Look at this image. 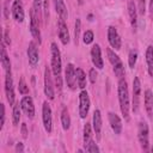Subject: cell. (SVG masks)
Segmentation results:
<instances>
[{
    "mask_svg": "<svg viewBox=\"0 0 153 153\" xmlns=\"http://www.w3.org/2000/svg\"><path fill=\"white\" fill-rule=\"evenodd\" d=\"M118 100H120V109L121 112L124 117L126 121L129 120V91H128V85L127 81L121 78L118 81Z\"/></svg>",
    "mask_w": 153,
    "mask_h": 153,
    "instance_id": "6da1fadb",
    "label": "cell"
},
{
    "mask_svg": "<svg viewBox=\"0 0 153 153\" xmlns=\"http://www.w3.org/2000/svg\"><path fill=\"white\" fill-rule=\"evenodd\" d=\"M50 51H51V72L55 76H61V54L59 50V47L55 42L51 43L50 45Z\"/></svg>",
    "mask_w": 153,
    "mask_h": 153,
    "instance_id": "7a4b0ae2",
    "label": "cell"
},
{
    "mask_svg": "<svg viewBox=\"0 0 153 153\" xmlns=\"http://www.w3.org/2000/svg\"><path fill=\"white\" fill-rule=\"evenodd\" d=\"M106 54H108V59H109L110 63H111L112 67H114L115 75H116L118 79L123 78V75H124V67H123V63H122L121 59L118 57V55L115 54V51L111 50V49H108V50H106Z\"/></svg>",
    "mask_w": 153,
    "mask_h": 153,
    "instance_id": "3957f363",
    "label": "cell"
},
{
    "mask_svg": "<svg viewBox=\"0 0 153 153\" xmlns=\"http://www.w3.org/2000/svg\"><path fill=\"white\" fill-rule=\"evenodd\" d=\"M42 120L43 126L47 133H51L53 129V118H51V109L48 102H44L42 105Z\"/></svg>",
    "mask_w": 153,
    "mask_h": 153,
    "instance_id": "277c9868",
    "label": "cell"
},
{
    "mask_svg": "<svg viewBox=\"0 0 153 153\" xmlns=\"http://www.w3.org/2000/svg\"><path fill=\"white\" fill-rule=\"evenodd\" d=\"M137 137L140 146L143 151L148 149V126L146 122H140L137 128Z\"/></svg>",
    "mask_w": 153,
    "mask_h": 153,
    "instance_id": "5b68a950",
    "label": "cell"
},
{
    "mask_svg": "<svg viewBox=\"0 0 153 153\" xmlns=\"http://www.w3.org/2000/svg\"><path fill=\"white\" fill-rule=\"evenodd\" d=\"M90 110V97L86 91H81L79 94V115L81 118H85Z\"/></svg>",
    "mask_w": 153,
    "mask_h": 153,
    "instance_id": "8992f818",
    "label": "cell"
},
{
    "mask_svg": "<svg viewBox=\"0 0 153 153\" xmlns=\"http://www.w3.org/2000/svg\"><path fill=\"white\" fill-rule=\"evenodd\" d=\"M44 94L47 96L48 99H54V97H55L53 80L50 76V68L48 66L44 69Z\"/></svg>",
    "mask_w": 153,
    "mask_h": 153,
    "instance_id": "52a82bcc",
    "label": "cell"
},
{
    "mask_svg": "<svg viewBox=\"0 0 153 153\" xmlns=\"http://www.w3.org/2000/svg\"><path fill=\"white\" fill-rule=\"evenodd\" d=\"M30 32L32 35V37L38 41V43H41V30H39V18L35 14L33 10L30 12Z\"/></svg>",
    "mask_w": 153,
    "mask_h": 153,
    "instance_id": "ba28073f",
    "label": "cell"
},
{
    "mask_svg": "<svg viewBox=\"0 0 153 153\" xmlns=\"http://www.w3.org/2000/svg\"><path fill=\"white\" fill-rule=\"evenodd\" d=\"M140 96H141V82H140V79L135 76L133 80V111L134 112L139 110Z\"/></svg>",
    "mask_w": 153,
    "mask_h": 153,
    "instance_id": "9c48e42d",
    "label": "cell"
},
{
    "mask_svg": "<svg viewBox=\"0 0 153 153\" xmlns=\"http://www.w3.org/2000/svg\"><path fill=\"white\" fill-rule=\"evenodd\" d=\"M20 108L29 118L35 117V105H33V100L30 96H24L20 99Z\"/></svg>",
    "mask_w": 153,
    "mask_h": 153,
    "instance_id": "30bf717a",
    "label": "cell"
},
{
    "mask_svg": "<svg viewBox=\"0 0 153 153\" xmlns=\"http://www.w3.org/2000/svg\"><path fill=\"white\" fill-rule=\"evenodd\" d=\"M108 41L110 43V45L115 49V50H120L121 45H122V41L121 37L117 32V30L114 26H109L108 27Z\"/></svg>",
    "mask_w": 153,
    "mask_h": 153,
    "instance_id": "8fae6325",
    "label": "cell"
},
{
    "mask_svg": "<svg viewBox=\"0 0 153 153\" xmlns=\"http://www.w3.org/2000/svg\"><path fill=\"white\" fill-rule=\"evenodd\" d=\"M12 16L13 19L17 23H23L24 18H25V13H24V6L22 0H13L12 4Z\"/></svg>",
    "mask_w": 153,
    "mask_h": 153,
    "instance_id": "7c38bea8",
    "label": "cell"
},
{
    "mask_svg": "<svg viewBox=\"0 0 153 153\" xmlns=\"http://www.w3.org/2000/svg\"><path fill=\"white\" fill-rule=\"evenodd\" d=\"M5 93H6V98L10 105H13L14 104V90H13V80H12L11 73H6V76H5Z\"/></svg>",
    "mask_w": 153,
    "mask_h": 153,
    "instance_id": "4fadbf2b",
    "label": "cell"
},
{
    "mask_svg": "<svg viewBox=\"0 0 153 153\" xmlns=\"http://www.w3.org/2000/svg\"><path fill=\"white\" fill-rule=\"evenodd\" d=\"M65 80L67 82V86L71 90L75 88V82H76V76H75V67L73 63H68L65 69Z\"/></svg>",
    "mask_w": 153,
    "mask_h": 153,
    "instance_id": "5bb4252c",
    "label": "cell"
},
{
    "mask_svg": "<svg viewBox=\"0 0 153 153\" xmlns=\"http://www.w3.org/2000/svg\"><path fill=\"white\" fill-rule=\"evenodd\" d=\"M57 32H59V38H60L61 43L65 45L68 44L69 43V32H68L65 20L61 18H59V20H57Z\"/></svg>",
    "mask_w": 153,
    "mask_h": 153,
    "instance_id": "9a60e30c",
    "label": "cell"
},
{
    "mask_svg": "<svg viewBox=\"0 0 153 153\" xmlns=\"http://www.w3.org/2000/svg\"><path fill=\"white\" fill-rule=\"evenodd\" d=\"M91 60H92V63L94 65L96 68L102 69L104 67V62H103V59H102L100 47L98 44H94L92 47V49H91Z\"/></svg>",
    "mask_w": 153,
    "mask_h": 153,
    "instance_id": "2e32d148",
    "label": "cell"
},
{
    "mask_svg": "<svg viewBox=\"0 0 153 153\" xmlns=\"http://www.w3.org/2000/svg\"><path fill=\"white\" fill-rule=\"evenodd\" d=\"M108 117H109V123H110L111 129L114 130V133L117 134V135L121 134V133H122V128H123L121 118H120L115 112H109Z\"/></svg>",
    "mask_w": 153,
    "mask_h": 153,
    "instance_id": "e0dca14e",
    "label": "cell"
},
{
    "mask_svg": "<svg viewBox=\"0 0 153 153\" xmlns=\"http://www.w3.org/2000/svg\"><path fill=\"white\" fill-rule=\"evenodd\" d=\"M27 59H29V63L30 66L35 67L37 63H38V50H37V47L33 42H30L29 43V47H27Z\"/></svg>",
    "mask_w": 153,
    "mask_h": 153,
    "instance_id": "ac0fdd59",
    "label": "cell"
},
{
    "mask_svg": "<svg viewBox=\"0 0 153 153\" xmlns=\"http://www.w3.org/2000/svg\"><path fill=\"white\" fill-rule=\"evenodd\" d=\"M127 8H128V16H129L131 27L134 30H136V27H137V10H136V6H135L133 0L128 1V7Z\"/></svg>",
    "mask_w": 153,
    "mask_h": 153,
    "instance_id": "d6986e66",
    "label": "cell"
},
{
    "mask_svg": "<svg viewBox=\"0 0 153 153\" xmlns=\"http://www.w3.org/2000/svg\"><path fill=\"white\" fill-rule=\"evenodd\" d=\"M92 126H93L96 137H97V140H99L100 139V131H102V115H100L99 110H94V112H93Z\"/></svg>",
    "mask_w": 153,
    "mask_h": 153,
    "instance_id": "ffe728a7",
    "label": "cell"
},
{
    "mask_svg": "<svg viewBox=\"0 0 153 153\" xmlns=\"http://www.w3.org/2000/svg\"><path fill=\"white\" fill-rule=\"evenodd\" d=\"M0 60H1V65L5 73H11V62L4 43H1V48H0Z\"/></svg>",
    "mask_w": 153,
    "mask_h": 153,
    "instance_id": "44dd1931",
    "label": "cell"
},
{
    "mask_svg": "<svg viewBox=\"0 0 153 153\" xmlns=\"http://www.w3.org/2000/svg\"><path fill=\"white\" fill-rule=\"evenodd\" d=\"M143 102H145V109L147 111V115L149 117H152V114H153V93H152V91L149 88H147L145 91Z\"/></svg>",
    "mask_w": 153,
    "mask_h": 153,
    "instance_id": "7402d4cb",
    "label": "cell"
},
{
    "mask_svg": "<svg viewBox=\"0 0 153 153\" xmlns=\"http://www.w3.org/2000/svg\"><path fill=\"white\" fill-rule=\"evenodd\" d=\"M54 1V6H55V11L56 13L59 14V17L63 20L67 19L68 17V13H67V7L65 5V1L63 0H53Z\"/></svg>",
    "mask_w": 153,
    "mask_h": 153,
    "instance_id": "603a6c76",
    "label": "cell"
},
{
    "mask_svg": "<svg viewBox=\"0 0 153 153\" xmlns=\"http://www.w3.org/2000/svg\"><path fill=\"white\" fill-rule=\"evenodd\" d=\"M146 63L149 76H153V45H148L146 49Z\"/></svg>",
    "mask_w": 153,
    "mask_h": 153,
    "instance_id": "cb8c5ba5",
    "label": "cell"
},
{
    "mask_svg": "<svg viewBox=\"0 0 153 153\" xmlns=\"http://www.w3.org/2000/svg\"><path fill=\"white\" fill-rule=\"evenodd\" d=\"M75 76H76V84L78 87L84 90L86 86V74L81 68H75Z\"/></svg>",
    "mask_w": 153,
    "mask_h": 153,
    "instance_id": "d4e9b609",
    "label": "cell"
},
{
    "mask_svg": "<svg viewBox=\"0 0 153 153\" xmlns=\"http://www.w3.org/2000/svg\"><path fill=\"white\" fill-rule=\"evenodd\" d=\"M61 124H62L63 130H68L71 127V116H69L67 108H63L61 111Z\"/></svg>",
    "mask_w": 153,
    "mask_h": 153,
    "instance_id": "484cf974",
    "label": "cell"
},
{
    "mask_svg": "<svg viewBox=\"0 0 153 153\" xmlns=\"http://www.w3.org/2000/svg\"><path fill=\"white\" fill-rule=\"evenodd\" d=\"M82 140H84V147L87 146L91 141H92V128L90 123H86L84 126V135H82Z\"/></svg>",
    "mask_w": 153,
    "mask_h": 153,
    "instance_id": "4316f807",
    "label": "cell"
},
{
    "mask_svg": "<svg viewBox=\"0 0 153 153\" xmlns=\"http://www.w3.org/2000/svg\"><path fill=\"white\" fill-rule=\"evenodd\" d=\"M20 103H14L13 104V111H12V121H13V126H18L19 121H20Z\"/></svg>",
    "mask_w": 153,
    "mask_h": 153,
    "instance_id": "83f0119b",
    "label": "cell"
},
{
    "mask_svg": "<svg viewBox=\"0 0 153 153\" xmlns=\"http://www.w3.org/2000/svg\"><path fill=\"white\" fill-rule=\"evenodd\" d=\"M80 30H81V20L76 18L75 24H74V43L78 45L79 38H80Z\"/></svg>",
    "mask_w": 153,
    "mask_h": 153,
    "instance_id": "f1b7e54d",
    "label": "cell"
},
{
    "mask_svg": "<svg viewBox=\"0 0 153 153\" xmlns=\"http://www.w3.org/2000/svg\"><path fill=\"white\" fill-rule=\"evenodd\" d=\"M94 39V33L91 31V30H86L82 35V41L85 44H91Z\"/></svg>",
    "mask_w": 153,
    "mask_h": 153,
    "instance_id": "f546056e",
    "label": "cell"
},
{
    "mask_svg": "<svg viewBox=\"0 0 153 153\" xmlns=\"http://www.w3.org/2000/svg\"><path fill=\"white\" fill-rule=\"evenodd\" d=\"M136 60H137V51L136 50H130L129 55H128V63H129L130 68H134V66L136 63Z\"/></svg>",
    "mask_w": 153,
    "mask_h": 153,
    "instance_id": "4dcf8cb0",
    "label": "cell"
},
{
    "mask_svg": "<svg viewBox=\"0 0 153 153\" xmlns=\"http://www.w3.org/2000/svg\"><path fill=\"white\" fill-rule=\"evenodd\" d=\"M19 93L20 94H27L29 93V86L26 85L24 78H20V80H19Z\"/></svg>",
    "mask_w": 153,
    "mask_h": 153,
    "instance_id": "1f68e13d",
    "label": "cell"
},
{
    "mask_svg": "<svg viewBox=\"0 0 153 153\" xmlns=\"http://www.w3.org/2000/svg\"><path fill=\"white\" fill-rule=\"evenodd\" d=\"M84 148H85V151H86V152H90V153L99 152V147L97 146V143H96V142H94L93 140H92V141H91V142H90V143H88L87 146H85Z\"/></svg>",
    "mask_w": 153,
    "mask_h": 153,
    "instance_id": "d6a6232c",
    "label": "cell"
},
{
    "mask_svg": "<svg viewBox=\"0 0 153 153\" xmlns=\"http://www.w3.org/2000/svg\"><path fill=\"white\" fill-rule=\"evenodd\" d=\"M33 12L39 18L42 12V0H33Z\"/></svg>",
    "mask_w": 153,
    "mask_h": 153,
    "instance_id": "836d02e7",
    "label": "cell"
},
{
    "mask_svg": "<svg viewBox=\"0 0 153 153\" xmlns=\"http://www.w3.org/2000/svg\"><path fill=\"white\" fill-rule=\"evenodd\" d=\"M137 12L143 16L146 13V1L145 0H137Z\"/></svg>",
    "mask_w": 153,
    "mask_h": 153,
    "instance_id": "e575fe53",
    "label": "cell"
},
{
    "mask_svg": "<svg viewBox=\"0 0 153 153\" xmlns=\"http://www.w3.org/2000/svg\"><path fill=\"white\" fill-rule=\"evenodd\" d=\"M96 79H97V72H96L94 68H91L90 69V81L96 82Z\"/></svg>",
    "mask_w": 153,
    "mask_h": 153,
    "instance_id": "d590c367",
    "label": "cell"
},
{
    "mask_svg": "<svg viewBox=\"0 0 153 153\" xmlns=\"http://www.w3.org/2000/svg\"><path fill=\"white\" fill-rule=\"evenodd\" d=\"M4 123H5V105L1 104V122H0V129L4 128Z\"/></svg>",
    "mask_w": 153,
    "mask_h": 153,
    "instance_id": "8d00e7d4",
    "label": "cell"
},
{
    "mask_svg": "<svg viewBox=\"0 0 153 153\" xmlns=\"http://www.w3.org/2000/svg\"><path fill=\"white\" fill-rule=\"evenodd\" d=\"M20 131H22V136H23L24 139H26V137H27V128H26V124H25V123L22 124Z\"/></svg>",
    "mask_w": 153,
    "mask_h": 153,
    "instance_id": "74e56055",
    "label": "cell"
},
{
    "mask_svg": "<svg viewBox=\"0 0 153 153\" xmlns=\"http://www.w3.org/2000/svg\"><path fill=\"white\" fill-rule=\"evenodd\" d=\"M43 7H44V17H45V19H48V17H49V5H48V0H45L44 2H43Z\"/></svg>",
    "mask_w": 153,
    "mask_h": 153,
    "instance_id": "f35d334b",
    "label": "cell"
},
{
    "mask_svg": "<svg viewBox=\"0 0 153 153\" xmlns=\"http://www.w3.org/2000/svg\"><path fill=\"white\" fill-rule=\"evenodd\" d=\"M16 152H24V145L22 142H18L17 146H16Z\"/></svg>",
    "mask_w": 153,
    "mask_h": 153,
    "instance_id": "ab89813d",
    "label": "cell"
},
{
    "mask_svg": "<svg viewBox=\"0 0 153 153\" xmlns=\"http://www.w3.org/2000/svg\"><path fill=\"white\" fill-rule=\"evenodd\" d=\"M4 38H5V41H6V43H7V44H10V43H11V41H10V38H8V35H7V31H5Z\"/></svg>",
    "mask_w": 153,
    "mask_h": 153,
    "instance_id": "60d3db41",
    "label": "cell"
},
{
    "mask_svg": "<svg viewBox=\"0 0 153 153\" xmlns=\"http://www.w3.org/2000/svg\"><path fill=\"white\" fill-rule=\"evenodd\" d=\"M149 10H151V13L153 14V0H151V5H149Z\"/></svg>",
    "mask_w": 153,
    "mask_h": 153,
    "instance_id": "b9f144b4",
    "label": "cell"
},
{
    "mask_svg": "<svg viewBox=\"0 0 153 153\" xmlns=\"http://www.w3.org/2000/svg\"><path fill=\"white\" fill-rule=\"evenodd\" d=\"M152 151H153V147H152Z\"/></svg>",
    "mask_w": 153,
    "mask_h": 153,
    "instance_id": "7bdbcfd3",
    "label": "cell"
}]
</instances>
